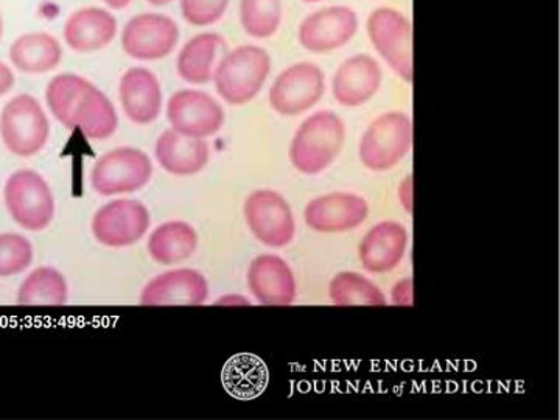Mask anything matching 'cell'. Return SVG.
<instances>
[{"label": "cell", "mask_w": 560, "mask_h": 420, "mask_svg": "<svg viewBox=\"0 0 560 420\" xmlns=\"http://www.w3.org/2000/svg\"><path fill=\"white\" fill-rule=\"evenodd\" d=\"M46 102L62 127L80 130L88 139H109L119 127L113 102L91 81L75 73L55 77L47 84Z\"/></svg>", "instance_id": "6da1fadb"}, {"label": "cell", "mask_w": 560, "mask_h": 420, "mask_svg": "<svg viewBox=\"0 0 560 420\" xmlns=\"http://www.w3.org/2000/svg\"><path fill=\"white\" fill-rule=\"evenodd\" d=\"M346 125L338 114L318 110L302 121L290 145V161L302 175H319L340 156Z\"/></svg>", "instance_id": "7a4b0ae2"}, {"label": "cell", "mask_w": 560, "mask_h": 420, "mask_svg": "<svg viewBox=\"0 0 560 420\" xmlns=\"http://www.w3.org/2000/svg\"><path fill=\"white\" fill-rule=\"evenodd\" d=\"M271 73V57L253 44L228 50L213 73V83L221 98L232 106L253 102L260 94Z\"/></svg>", "instance_id": "3957f363"}, {"label": "cell", "mask_w": 560, "mask_h": 420, "mask_svg": "<svg viewBox=\"0 0 560 420\" xmlns=\"http://www.w3.org/2000/svg\"><path fill=\"white\" fill-rule=\"evenodd\" d=\"M415 127L401 110H389L371 121L361 136L359 158L371 172H388L397 167L412 149Z\"/></svg>", "instance_id": "277c9868"}, {"label": "cell", "mask_w": 560, "mask_h": 420, "mask_svg": "<svg viewBox=\"0 0 560 420\" xmlns=\"http://www.w3.org/2000/svg\"><path fill=\"white\" fill-rule=\"evenodd\" d=\"M366 35L382 60L407 83L415 79L412 22L404 11L378 7L366 20Z\"/></svg>", "instance_id": "5b68a950"}, {"label": "cell", "mask_w": 560, "mask_h": 420, "mask_svg": "<svg viewBox=\"0 0 560 420\" xmlns=\"http://www.w3.org/2000/svg\"><path fill=\"white\" fill-rule=\"evenodd\" d=\"M50 138V121L40 103L21 94L3 106L0 114V139L10 153L21 158L38 154Z\"/></svg>", "instance_id": "8992f818"}, {"label": "cell", "mask_w": 560, "mask_h": 420, "mask_svg": "<svg viewBox=\"0 0 560 420\" xmlns=\"http://www.w3.org/2000/svg\"><path fill=\"white\" fill-rule=\"evenodd\" d=\"M3 200L11 219L22 230H47L55 219V198L47 180L39 173L14 172L3 187Z\"/></svg>", "instance_id": "52a82bcc"}, {"label": "cell", "mask_w": 560, "mask_h": 420, "mask_svg": "<svg viewBox=\"0 0 560 420\" xmlns=\"http://www.w3.org/2000/svg\"><path fill=\"white\" fill-rule=\"evenodd\" d=\"M153 176V164L142 150L121 147L103 154L91 172L92 189L103 197L143 189Z\"/></svg>", "instance_id": "ba28073f"}, {"label": "cell", "mask_w": 560, "mask_h": 420, "mask_svg": "<svg viewBox=\"0 0 560 420\" xmlns=\"http://www.w3.org/2000/svg\"><path fill=\"white\" fill-rule=\"evenodd\" d=\"M326 94V73L313 62L283 69L270 90V105L283 117H298L315 108Z\"/></svg>", "instance_id": "9c48e42d"}, {"label": "cell", "mask_w": 560, "mask_h": 420, "mask_svg": "<svg viewBox=\"0 0 560 420\" xmlns=\"http://www.w3.org/2000/svg\"><path fill=\"white\" fill-rule=\"evenodd\" d=\"M359 31V13L352 7L327 5L304 18L298 40L311 54L327 55L352 43Z\"/></svg>", "instance_id": "30bf717a"}, {"label": "cell", "mask_w": 560, "mask_h": 420, "mask_svg": "<svg viewBox=\"0 0 560 420\" xmlns=\"http://www.w3.org/2000/svg\"><path fill=\"white\" fill-rule=\"evenodd\" d=\"M246 224L254 237L268 248H285L296 234L293 210L282 195L275 190H256L246 198Z\"/></svg>", "instance_id": "8fae6325"}, {"label": "cell", "mask_w": 560, "mask_h": 420, "mask_svg": "<svg viewBox=\"0 0 560 420\" xmlns=\"http://www.w3.org/2000/svg\"><path fill=\"white\" fill-rule=\"evenodd\" d=\"M151 215L142 202L116 200L103 206L92 219V234L106 248L120 249L136 245L150 230Z\"/></svg>", "instance_id": "7c38bea8"}, {"label": "cell", "mask_w": 560, "mask_h": 420, "mask_svg": "<svg viewBox=\"0 0 560 420\" xmlns=\"http://www.w3.org/2000/svg\"><path fill=\"white\" fill-rule=\"evenodd\" d=\"M179 27L172 18L142 13L132 18L121 32V47L128 57L139 61H158L168 57L178 46Z\"/></svg>", "instance_id": "4fadbf2b"}, {"label": "cell", "mask_w": 560, "mask_h": 420, "mask_svg": "<svg viewBox=\"0 0 560 420\" xmlns=\"http://www.w3.org/2000/svg\"><path fill=\"white\" fill-rule=\"evenodd\" d=\"M167 119L172 130L195 139H206L223 128V106L212 95L197 90H180L172 95L167 105Z\"/></svg>", "instance_id": "5bb4252c"}, {"label": "cell", "mask_w": 560, "mask_h": 420, "mask_svg": "<svg viewBox=\"0 0 560 420\" xmlns=\"http://www.w3.org/2000/svg\"><path fill=\"white\" fill-rule=\"evenodd\" d=\"M370 215V206L360 195L334 191L308 202L304 220L320 234H338L359 228Z\"/></svg>", "instance_id": "9a60e30c"}, {"label": "cell", "mask_w": 560, "mask_h": 420, "mask_svg": "<svg viewBox=\"0 0 560 420\" xmlns=\"http://www.w3.org/2000/svg\"><path fill=\"white\" fill-rule=\"evenodd\" d=\"M383 70L381 62L366 54L353 55L341 62L331 79V94L346 108L366 105L381 91Z\"/></svg>", "instance_id": "2e32d148"}, {"label": "cell", "mask_w": 560, "mask_h": 420, "mask_svg": "<svg viewBox=\"0 0 560 420\" xmlns=\"http://www.w3.org/2000/svg\"><path fill=\"white\" fill-rule=\"evenodd\" d=\"M208 298L209 283L205 276L190 268H180L151 279L140 293V304L147 307L202 305Z\"/></svg>", "instance_id": "e0dca14e"}, {"label": "cell", "mask_w": 560, "mask_h": 420, "mask_svg": "<svg viewBox=\"0 0 560 420\" xmlns=\"http://www.w3.org/2000/svg\"><path fill=\"white\" fill-rule=\"evenodd\" d=\"M248 287L254 300L264 305H291L296 300V279L282 257L261 254L250 261Z\"/></svg>", "instance_id": "ac0fdd59"}, {"label": "cell", "mask_w": 560, "mask_h": 420, "mask_svg": "<svg viewBox=\"0 0 560 420\" xmlns=\"http://www.w3.org/2000/svg\"><path fill=\"white\" fill-rule=\"evenodd\" d=\"M119 95L125 116L132 124L150 125L161 116L162 88L151 70H127L120 79Z\"/></svg>", "instance_id": "d6986e66"}, {"label": "cell", "mask_w": 560, "mask_h": 420, "mask_svg": "<svg viewBox=\"0 0 560 420\" xmlns=\"http://www.w3.org/2000/svg\"><path fill=\"white\" fill-rule=\"evenodd\" d=\"M408 246V232L397 221L375 224L360 243L359 256L363 268L372 275H383L399 267Z\"/></svg>", "instance_id": "ffe728a7"}, {"label": "cell", "mask_w": 560, "mask_h": 420, "mask_svg": "<svg viewBox=\"0 0 560 420\" xmlns=\"http://www.w3.org/2000/svg\"><path fill=\"white\" fill-rule=\"evenodd\" d=\"M117 35V20L108 10L88 7L70 14L65 25L66 44L77 54L105 49Z\"/></svg>", "instance_id": "44dd1931"}, {"label": "cell", "mask_w": 560, "mask_h": 420, "mask_svg": "<svg viewBox=\"0 0 560 420\" xmlns=\"http://www.w3.org/2000/svg\"><path fill=\"white\" fill-rule=\"evenodd\" d=\"M156 160L173 176H194L205 171L210 151L205 139L189 138L175 130L162 132L156 142Z\"/></svg>", "instance_id": "7402d4cb"}, {"label": "cell", "mask_w": 560, "mask_h": 420, "mask_svg": "<svg viewBox=\"0 0 560 420\" xmlns=\"http://www.w3.org/2000/svg\"><path fill=\"white\" fill-rule=\"evenodd\" d=\"M228 44L219 33H201L184 44L176 61V70L190 84H206L213 80L217 66L226 55Z\"/></svg>", "instance_id": "603a6c76"}, {"label": "cell", "mask_w": 560, "mask_h": 420, "mask_svg": "<svg viewBox=\"0 0 560 420\" xmlns=\"http://www.w3.org/2000/svg\"><path fill=\"white\" fill-rule=\"evenodd\" d=\"M60 40L49 33H28L14 40L10 47V61L24 73H47L60 66Z\"/></svg>", "instance_id": "cb8c5ba5"}, {"label": "cell", "mask_w": 560, "mask_h": 420, "mask_svg": "<svg viewBox=\"0 0 560 420\" xmlns=\"http://www.w3.org/2000/svg\"><path fill=\"white\" fill-rule=\"evenodd\" d=\"M147 246L151 259L168 267L194 256L198 248V234L186 221H168L151 232Z\"/></svg>", "instance_id": "d4e9b609"}, {"label": "cell", "mask_w": 560, "mask_h": 420, "mask_svg": "<svg viewBox=\"0 0 560 420\" xmlns=\"http://www.w3.org/2000/svg\"><path fill=\"white\" fill-rule=\"evenodd\" d=\"M224 389L238 400L259 397L268 385L267 364L259 357L241 353L224 364L221 372Z\"/></svg>", "instance_id": "484cf974"}, {"label": "cell", "mask_w": 560, "mask_h": 420, "mask_svg": "<svg viewBox=\"0 0 560 420\" xmlns=\"http://www.w3.org/2000/svg\"><path fill=\"white\" fill-rule=\"evenodd\" d=\"M69 289L65 276L51 267H39L32 271L18 290L20 305H51L60 307L68 302Z\"/></svg>", "instance_id": "4316f807"}, {"label": "cell", "mask_w": 560, "mask_h": 420, "mask_svg": "<svg viewBox=\"0 0 560 420\" xmlns=\"http://www.w3.org/2000/svg\"><path fill=\"white\" fill-rule=\"evenodd\" d=\"M331 304L348 307V305H386L383 291L372 280L359 272H340L331 279L329 285Z\"/></svg>", "instance_id": "83f0119b"}, {"label": "cell", "mask_w": 560, "mask_h": 420, "mask_svg": "<svg viewBox=\"0 0 560 420\" xmlns=\"http://www.w3.org/2000/svg\"><path fill=\"white\" fill-rule=\"evenodd\" d=\"M282 0H241V24L250 38H272L282 25Z\"/></svg>", "instance_id": "f1b7e54d"}, {"label": "cell", "mask_w": 560, "mask_h": 420, "mask_svg": "<svg viewBox=\"0 0 560 420\" xmlns=\"http://www.w3.org/2000/svg\"><path fill=\"white\" fill-rule=\"evenodd\" d=\"M33 246L20 234H0V278H11L31 268Z\"/></svg>", "instance_id": "f546056e"}, {"label": "cell", "mask_w": 560, "mask_h": 420, "mask_svg": "<svg viewBox=\"0 0 560 420\" xmlns=\"http://www.w3.org/2000/svg\"><path fill=\"white\" fill-rule=\"evenodd\" d=\"M231 0H180L184 21L194 27L217 24L230 9Z\"/></svg>", "instance_id": "4dcf8cb0"}, {"label": "cell", "mask_w": 560, "mask_h": 420, "mask_svg": "<svg viewBox=\"0 0 560 420\" xmlns=\"http://www.w3.org/2000/svg\"><path fill=\"white\" fill-rule=\"evenodd\" d=\"M390 300L396 305H412V280L404 279L394 285Z\"/></svg>", "instance_id": "1f68e13d"}, {"label": "cell", "mask_w": 560, "mask_h": 420, "mask_svg": "<svg viewBox=\"0 0 560 420\" xmlns=\"http://www.w3.org/2000/svg\"><path fill=\"white\" fill-rule=\"evenodd\" d=\"M14 83H16V79H14L13 70L0 62V97L9 94L13 90Z\"/></svg>", "instance_id": "d6a6232c"}, {"label": "cell", "mask_w": 560, "mask_h": 420, "mask_svg": "<svg viewBox=\"0 0 560 420\" xmlns=\"http://www.w3.org/2000/svg\"><path fill=\"white\" fill-rule=\"evenodd\" d=\"M109 9L113 10H124L127 9L128 5H131L132 0H103Z\"/></svg>", "instance_id": "836d02e7"}, {"label": "cell", "mask_w": 560, "mask_h": 420, "mask_svg": "<svg viewBox=\"0 0 560 420\" xmlns=\"http://www.w3.org/2000/svg\"><path fill=\"white\" fill-rule=\"evenodd\" d=\"M147 2L151 3V5L154 7H164L168 5V3H172L173 0H147Z\"/></svg>", "instance_id": "e575fe53"}, {"label": "cell", "mask_w": 560, "mask_h": 420, "mask_svg": "<svg viewBox=\"0 0 560 420\" xmlns=\"http://www.w3.org/2000/svg\"><path fill=\"white\" fill-rule=\"evenodd\" d=\"M3 35V20H2V13H0V39H2Z\"/></svg>", "instance_id": "d590c367"}, {"label": "cell", "mask_w": 560, "mask_h": 420, "mask_svg": "<svg viewBox=\"0 0 560 420\" xmlns=\"http://www.w3.org/2000/svg\"><path fill=\"white\" fill-rule=\"evenodd\" d=\"M304 3H319L323 2V0H302Z\"/></svg>", "instance_id": "8d00e7d4"}]
</instances>
